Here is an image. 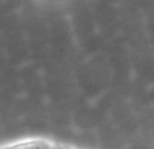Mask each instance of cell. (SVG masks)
<instances>
[{"label": "cell", "mask_w": 154, "mask_h": 149, "mask_svg": "<svg viewBox=\"0 0 154 149\" xmlns=\"http://www.w3.org/2000/svg\"><path fill=\"white\" fill-rule=\"evenodd\" d=\"M54 149H56V148H54Z\"/></svg>", "instance_id": "cell-1"}]
</instances>
